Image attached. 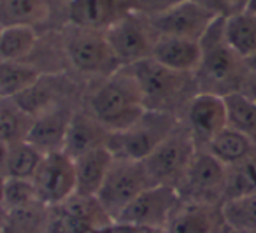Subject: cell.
I'll list each match as a JSON object with an SVG mask.
<instances>
[{"label": "cell", "mask_w": 256, "mask_h": 233, "mask_svg": "<svg viewBox=\"0 0 256 233\" xmlns=\"http://www.w3.org/2000/svg\"><path fill=\"white\" fill-rule=\"evenodd\" d=\"M72 160L76 168V194L96 196L112 166L114 154L107 146H102V148L82 152Z\"/></svg>", "instance_id": "e0dca14e"}, {"label": "cell", "mask_w": 256, "mask_h": 233, "mask_svg": "<svg viewBox=\"0 0 256 233\" xmlns=\"http://www.w3.org/2000/svg\"><path fill=\"white\" fill-rule=\"evenodd\" d=\"M200 46L202 60L195 72L198 93L226 96L244 92L251 72L246 62L235 54L224 40L223 18L212 23V26L200 40Z\"/></svg>", "instance_id": "6da1fadb"}, {"label": "cell", "mask_w": 256, "mask_h": 233, "mask_svg": "<svg viewBox=\"0 0 256 233\" xmlns=\"http://www.w3.org/2000/svg\"><path fill=\"white\" fill-rule=\"evenodd\" d=\"M50 12V4L44 0H0V28H34L46 22Z\"/></svg>", "instance_id": "44dd1931"}, {"label": "cell", "mask_w": 256, "mask_h": 233, "mask_svg": "<svg viewBox=\"0 0 256 233\" xmlns=\"http://www.w3.org/2000/svg\"><path fill=\"white\" fill-rule=\"evenodd\" d=\"M151 186L153 182H151L142 162L114 158L112 166H110L96 198L116 222L121 212Z\"/></svg>", "instance_id": "8992f818"}, {"label": "cell", "mask_w": 256, "mask_h": 233, "mask_svg": "<svg viewBox=\"0 0 256 233\" xmlns=\"http://www.w3.org/2000/svg\"><path fill=\"white\" fill-rule=\"evenodd\" d=\"M144 96L132 68L123 67L107 78L90 100V112L110 132L132 128L146 114Z\"/></svg>", "instance_id": "7a4b0ae2"}, {"label": "cell", "mask_w": 256, "mask_h": 233, "mask_svg": "<svg viewBox=\"0 0 256 233\" xmlns=\"http://www.w3.org/2000/svg\"><path fill=\"white\" fill-rule=\"evenodd\" d=\"M39 79V72L30 65L0 64V100L18 98Z\"/></svg>", "instance_id": "83f0119b"}, {"label": "cell", "mask_w": 256, "mask_h": 233, "mask_svg": "<svg viewBox=\"0 0 256 233\" xmlns=\"http://www.w3.org/2000/svg\"><path fill=\"white\" fill-rule=\"evenodd\" d=\"M224 233H256V232H234V230H228L226 228V232Z\"/></svg>", "instance_id": "74e56055"}, {"label": "cell", "mask_w": 256, "mask_h": 233, "mask_svg": "<svg viewBox=\"0 0 256 233\" xmlns=\"http://www.w3.org/2000/svg\"><path fill=\"white\" fill-rule=\"evenodd\" d=\"M223 36L235 54L249 60L256 54V16L244 9L223 20Z\"/></svg>", "instance_id": "ffe728a7"}, {"label": "cell", "mask_w": 256, "mask_h": 233, "mask_svg": "<svg viewBox=\"0 0 256 233\" xmlns=\"http://www.w3.org/2000/svg\"><path fill=\"white\" fill-rule=\"evenodd\" d=\"M224 224L234 232H256V193L221 204Z\"/></svg>", "instance_id": "f546056e"}, {"label": "cell", "mask_w": 256, "mask_h": 233, "mask_svg": "<svg viewBox=\"0 0 256 233\" xmlns=\"http://www.w3.org/2000/svg\"><path fill=\"white\" fill-rule=\"evenodd\" d=\"M9 146L0 140V177H6V162H8Z\"/></svg>", "instance_id": "d6a6232c"}, {"label": "cell", "mask_w": 256, "mask_h": 233, "mask_svg": "<svg viewBox=\"0 0 256 233\" xmlns=\"http://www.w3.org/2000/svg\"><path fill=\"white\" fill-rule=\"evenodd\" d=\"M246 11H249L251 14L256 16V0H249V2H246Z\"/></svg>", "instance_id": "8d00e7d4"}, {"label": "cell", "mask_w": 256, "mask_h": 233, "mask_svg": "<svg viewBox=\"0 0 256 233\" xmlns=\"http://www.w3.org/2000/svg\"><path fill=\"white\" fill-rule=\"evenodd\" d=\"M186 126L198 149H204L218 134L228 128L224 98L210 93H196L186 107Z\"/></svg>", "instance_id": "4fadbf2b"}, {"label": "cell", "mask_w": 256, "mask_h": 233, "mask_svg": "<svg viewBox=\"0 0 256 233\" xmlns=\"http://www.w3.org/2000/svg\"><path fill=\"white\" fill-rule=\"evenodd\" d=\"M228 168L207 151L198 149L179 186L181 200L195 204L221 205L224 202Z\"/></svg>", "instance_id": "30bf717a"}, {"label": "cell", "mask_w": 256, "mask_h": 233, "mask_svg": "<svg viewBox=\"0 0 256 233\" xmlns=\"http://www.w3.org/2000/svg\"><path fill=\"white\" fill-rule=\"evenodd\" d=\"M67 54L78 70L110 78L121 67L107 40L106 32L74 28L67 39Z\"/></svg>", "instance_id": "8fae6325"}, {"label": "cell", "mask_w": 256, "mask_h": 233, "mask_svg": "<svg viewBox=\"0 0 256 233\" xmlns=\"http://www.w3.org/2000/svg\"><path fill=\"white\" fill-rule=\"evenodd\" d=\"M130 12H134V2L121 0H72L67 4L68 23L93 32H107Z\"/></svg>", "instance_id": "5bb4252c"}, {"label": "cell", "mask_w": 256, "mask_h": 233, "mask_svg": "<svg viewBox=\"0 0 256 233\" xmlns=\"http://www.w3.org/2000/svg\"><path fill=\"white\" fill-rule=\"evenodd\" d=\"M167 233H224L221 205L195 204L181 200L168 222Z\"/></svg>", "instance_id": "9a60e30c"}, {"label": "cell", "mask_w": 256, "mask_h": 233, "mask_svg": "<svg viewBox=\"0 0 256 233\" xmlns=\"http://www.w3.org/2000/svg\"><path fill=\"white\" fill-rule=\"evenodd\" d=\"M4 179H6V177H0V226H2V222H4V218H6L4 205H2V188H4Z\"/></svg>", "instance_id": "e575fe53"}, {"label": "cell", "mask_w": 256, "mask_h": 233, "mask_svg": "<svg viewBox=\"0 0 256 233\" xmlns=\"http://www.w3.org/2000/svg\"><path fill=\"white\" fill-rule=\"evenodd\" d=\"M130 68L139 81L148 110L176 116V110L181 107L186 110L192 98L198 93L195 74L170 70L151 58L132 65Z\"/></svg>", "instance_id": "3957f363"}, {"label": "cell", "mask_w": 256, "mask_h": 233, "mask_svg": "<svg viewBox=\"0 0 256 233\" xmlns=\"http://www.w3.org/2000/svg\"><path fill=\"white\" fill-rule=\"evenodd\" d=\"M2 205L6 212L20 210V208L42 205L37 196L36 186L28 179H11L6 177L2 188Z\"/></svg>", "instance_id": "1f68e13d"}, {"label": "cell", "mask_w": 256, "mask_h": 233, "mask_svg": "<svg viewBox=\"0 0 256 233\" xmlns=\"http://www.w3.org/2000/svg\"><path fill=\"white\" fill-rule=\"evenodd\" d=\"M110 135L112 134L92 112H74L65 137L64 152L76 158L82 152L107 146Z\"/></svg>", "instance_id": "d6986e66"}, {"label": "cell", "mask_w": 256, "mask_h": 233, "mask_svg": "<svg viewBox=\"0 0 256 233\" xmlns=\"http://www.w3.org/2000/svg\"><path fill=\"white\" fill-rule=\"evenodd\" d=\"M151 60L182 74H195L202 60V46L198 40L181 37L158 36Z\"/></svg>", "instance_id": "2e32d148"}, {"label": "cell", "mask_w": 256, "mask_h": 233, "mask_svg": "<svg viewBox=\"0 0 256 233\" xmlns=\"http://www.w3.org/2000/svg\"><path fill=\"white\" fill-rule=\"evenodd\" d=\"M150 20L158 36L181 37L200 42L212 23L220 20V16L212 11L209 2L184 0L170 2L164 11L151 16Z\"/></svg>", "instance_id": "ba28073f"}, {"label": "cell", "mask_w": 256, "mask_h": 233, "mask_svg": "<svg viewBox=\"0 0 256 233\" xmlns=\"http://www.w3.org/2000/svg\"><path fill=\"white\" fill-rule=\"evenodd\" d=\"M70 120V112L60 109V107H51V109L40 112L39 116H36L34 126L26 140L32 146H36L42 154L64 151Z\"/></svg>", "instance_id": "ac0fdd59"}, {"label": "cell", "mask_w": 256, "mask_h": 233, "mask_svg": "<svg viewBox=\"0 0 256 233\" xmlns=\"http://www.w3.org/2000/svg\"><path fill=\"white\" fill-rule=\"evenodd\" d=\"M256 193V151L244 162L230 166L226 172L224 202Z\"/></svg>", "instance_id": "4dcf8cb0"}, {"label": "cell", "mask_w": 256, "mask_h": 233, "mask_svg": "<svg viewBox=\"0 0 256 233\" xmlns=\"http://www.w3.org/2000/svg\"><path fill=\"white\" fill-rule=\"evenodd\" d=\"M198 146L190 128L179 124L150 156L142 162L153 186H167L179 190Z\"/></svg>", "instance_id": "277c9868"}, {"label": "cell", "mask_w": 256, "mask_h": 233, "mask_svg": "<svg viewBox=\"0 0 256 233\" xmlns=\"http://www.w3.org/2000/svg\"><path fill=\"white\" fill-rule=\"evenodd\" d=\"M179 124L178 118L172 114L146 110L132 128L110 135L107 148L114 158L144 162Z\"/></svg>", "instance_id": "5b68a950"}, {"label": "cell", "mask_w": 256, "mask_h": 233, "mask_svg": "<svg viewBox=\"0 0 256 233\" xmlns=\"http://www.w3.org/2000/svg\"><path fill=\"white\" fill-rule=\"evenodd\" d=\"M32 182L44 207L53 208L65 204L76 194L74 160L64 151L48 152L42 156Z\"/></svg>", "instance_id": "7c38bea8"}, {"label": "cell", "mask_w": 256, "mask_h": 233, "mask_svg": "<svg viewBox=\"0 0 256 233\" xmlns=\"http://www.w3.org/2000/svg\"><path fill=\"white\" fill-rule=\"evenodd\" d=\"M65 212L74 216L81 222L93 230L95 233H107L116 226L114 219L107 214L96 196H82V194H72L65 204L58 205Z\"/></svg>", "instance_id": "cb8c5ba5"}, {"label": "cell", "mask_w": 256, "mask_h": 233, "mask_svg": "<svg viewBox=\"0 0 256 233\" xmlns=\"http://www.w3.org/2000/svg\"><path fill=\"white\" fill-rule=\"evenodd\" d=\"M50 208L44 205L6 212L0 233H46Z\"/></svg>", "instance_id": "f1b7e54d"}, {"label": "cell", "mask_w": 256, "mask_h": 233, "mask_svg": "<svg viewBox=\"0 0 256 233\" xmlns=\"http://www.w3.org/2000/svg\"><path fill=\"white\" fill-rule=\"evenodd\" d=\"M204 151L214 156L221 165L230 168V166L249 158L256 151V144L249 140L248 137H244L242 134H238V132L232 130V128H224L221 134H218L204 148Z\"/></svg>", "instance_id": "7402d4cb"}, {"label": "cell", "mask_w": 256, "mask_h": 233, "mask_svg": "<svg viewBox=\"0 0 256 233\" xmlns=\"http://www.w3.org/2000/svg\"><path fill=\"white\" fill-rule=\"evenodd\" d=\"M36 118L28 114L14 98L0 100V140L8 146L28 138Z\"/></svg>", "instance_id": "603a6c76"}, {"label": "cell", "mask_w": 256, "mask_h": 233, "mask_svg": "<svg viewBox=\"0 0 256 233\" xmlns=\"http://www.w3.org/2000/svg\"><path fill=\"white\" fill-rule=\"evenodd\" d=\"M106 36L121 67H132L144 60H150L158 39L151 20L146 14L137 12L136 8L126 18L110 26Z\"/></svg>", "instance_id": "9c48e42d"}, {"label": "cell", "mask_w": 256, "mask_h": 233, "mask_svg": "<svg viewBox=\"0 0 256 233\" xmlns=\"http://www.w3.org/2000/svg\"><path fill=\"white\" fill-rule=\"evenodd\" d=\"M242 93H246V95H249L252 100H256V76H252V74L249 76L248 84H246V88Z\"/></svg>", "instance_id": "836d02e7"}, {"label": "cell", "mask_w": 256, "mask_h": 233, "mask_svg": "<svg viewBox=\"0 0 256 233\" xmlns=\"http://www.w3.org/2000/svg\"><path fill=\"white\" fill-rule=\"evenodd\" d=\"M37 44L36 28H0V64H23Z\"/></svg>", "instance_id": "484cf974"}, {"label": "cell", "mask_w": 256, "mask_h": 233, "mask_svg": "<svg viewBox=\"0 0 256 233\" xmlns=\"http://www.w3.org/2000/svg\"><path fill=\"white\" fill-rule=\"evenodd\" d=\"M42 152L28 140L9 146L8 162H6V177L32 180L40 162H42Z\"/></svg>", "instance_id": "4316f807"}, {"label": "cell", "mask_w": 256, "mask_h": 233, "mask_svg": "<svg viewBox=\"0 0 256 233\" xmlns=\"http://www.w3.org/2000/svg\"><path fill=\"white\" fill-rule=\"evenodd\" d=\"M246 65H248L249 72H251L252 76H256V54L249 58V60H246Z\"/></svg>", "instance_id": "d590c367"}, {"label": "cell", "mask_w": 256, "mask_h": 233, "mask_svg": "<svg viewBox=\"0 0 256 233\" xmlns=\"http://www.w3.org/2000/svg\"><path fill=\"white\" fill-rule=\"evenodd\" d=\"M179 204L181 196L178 190L167 186H151L121 212L116 224L148 232H165Z\"/></svg>", "instance_id": "52a82bcc"}, {"label": "cell", "mask_w": 256, "mask_h": 233, "mask_svg": "<svg viewBox=\"0 0 256 233\" xmlns=\"http://www.w3.org/2000/svg\"><path fill=\"white\" fill-rule=\"evenodd\" d=\"M226 106L228 128L238 132L256 144V100L238 92L223 96Z\"/></svg>", "instance_id": "d4e9b609"}]
</instances>
